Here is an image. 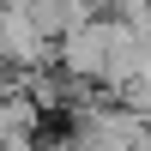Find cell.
Wrapping results in <instances>:
<instances>
[{
  "mask_svg": "<svg viewBox=\"0 0 151 151\" xmlns=\"http://www.w3.org/2000/svg\"><path fill=\"white\" fill-rule=\"evenodd\" d=\"M109 48H115V24H79L60 36V60L73 79H109Z\"/></svg>",
  "mask_w": 151,
  "mask_h": 151,
  "instance_id": "cell-1",
  "label": "cell"
},
{
  "mask_svg": "<svg viewBox=\"0 0 151 151\" xmlns=\"http://www.w3.org/2000/svg\"><path fill=\"white\" fill-rule=\"evenodd\" d=\"M115 6H121V12H127V18H133V24H139V18H151V0H115Z\"/></svg>",
  "mask_w": 151,
  "mask_h": 151,
  "instance_id": "cell-2",
  "label": "cell"
}]
</instances>
